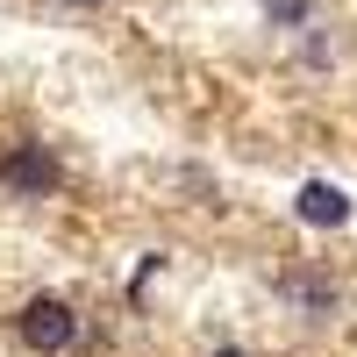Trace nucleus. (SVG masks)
I'll return each instance as SVG.
<instances>
[{
  "instance_id": "3",
  "label": "nucleus",
  "mask_w": 357,
  "mask_h": 357,
  "mask_svg": "<svg viewBox=\"0 0 357 357\" xmlns=\"http://www.w3.org/2000/svg\"><path fill=\"white\" fill-rule=\"evenodd\" d=\"M293 215H301L307 229H343L350 222V193L329 186V178H307V186L293 193Z\"/></svg>"
},
{
  "instance_id": "5",
  "label": "nucleus",
  "mask_w": 357,
  "mask_h": 357,
  "mask_svg": "<svg viewBox=\"0 0 357 357\" xmlns=\"http://www.w3.org/2000/svg\"><path fill=\"white\" fill-rule=\"evenodd\" d=\"M264 8V22H279V29H301L307 22V0H257Z\"/></svg>"
},
{
  "instance_id": "6",
  "label": "nucleus",
  "mask_w": 357,
  "mask_h": 357,
  "mask_svg": "<svg viewBox=\"0 0 357 357\" xmlns=\"http://www.w3.org/2000/svg\"><path fill=\"white\" fill-rule=\"evenodd\" d=\"M65 8H107V0H65Z\"/></svg>"
},
{
  "instance_id": "2",
  "label": "nucleus",
  "mask_w": 357,
  "mask_h": 357,
  "mask_svg": "<svg viewBox=\"0 0 357 357\" xmlns=\"http://www.w3.org/2000/svg\"><path fill=\"white\" fill-rule=\"evenodd\" d=\"M0 186L22 193V200H43V193H57V158L43 151V143H22V151L0 165Z\"/></svg>"
},
{
  "instance_id": "1",
  "label": "nucleus",
  "mask_w": 357,
  "mask_h": 357,
  "mask_svg": "<svg viewBox=\"0 0 357 357\" xmlns=\"http://www.w3.org/2000/svg\"><path fill=\"white\" fill-rule=\"evenodd\" d=\"M22 343L36 350V357H65V350H79V307L57 301V293H36V301L22 307Z\"/></svg>"
},
{
  "instance_id": "7",
  "label": "nucleus",
  "mask_w": 357,
  "mask_h": 357,
  "mask_svg": "<svg viewBox=\"0 0 357 357\" xmlns=\"http://www.w3.org/2000/svg\"><path fill=\"white\" fill-rule=\"evenodd\" d=\"M215 357H250V350H215Z\"/></svg>"
},
{
  "instance_id": "4",
  "label": "nucleus",
  "mask_w": 357,
  "mask_h": 357,
  "mask_svg": "<svg viewBox=\"0 0 357 357\" xmlns=\"http://www.w3.org/2000/svg\"><path fill=\"white\" fill-rule=\"evenodd\" d=\"M279 293H286V301H301V307H314V314H329V307H336V286H329V279H314V272L279 279Z\"/></svg>"
}]
</instances>
